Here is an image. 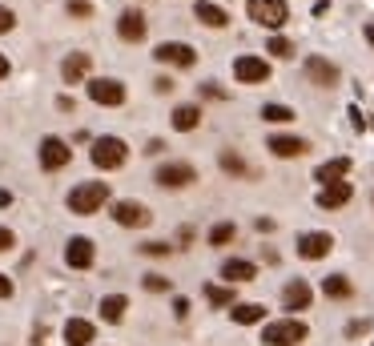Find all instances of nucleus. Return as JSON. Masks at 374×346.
Here are the masks:
<instances>
[{"instance_id":"f257e3e1","label":"nucleus","mask_w":374,"mask_h":346,"mask_svg":"<svg viewBox=\"0 0 374 346\" xmlns=\"http://www.w3.org/2000/svg\"><path fill=\"white\" fill-rule=\"evenodd\" d=\"M105 202H109V185L105 182H81L69 189V213H77V218H93Z\"/></svg>"},{"instance_id":"f03ea898","label":"nucleus","mask_w":374,"mask_h":346,"mask_svg":"<svg viewBox=\"0 0 374 346\" xmlns=\"http://www.w3.org/2000/svg\"><path fill=\"white\" fill-rule=\"evenodd\" d=\"M306 323L302 318H278V323H266V330H262V343L266 346H298L306 343Z\"/></svg>"},{"instance_id":"7ed1b4c3","label":"nucleus","mask_w":374,"mask_h":346,"mask_svg":"<svg viewBox=\"0 0 374 346\" xmlns=\"http://www.w3.org/2000/svg\"><path fill=\"white\" fill-rule=\"evenodd\" d=\"M97 169H121L129 162V145L121 137H93V149H89Z\"/></svg>"},{"instance_id":"20e7f679","label":"nucleus","mask_w":374,"mask_h":346,"mask_svg":"<svg viewBox=\"0 0 374 346\" xmlns=\"http://www.w3.org/2000/svg\"><path fill=\"white\" fill-rule=\"evenodd\" d=\"M246 12L262 28H282V24L290 21V4L286 0H246Z\"/></svg>"},{"instance_id":"39448f33","label":"nucleus","mask_w":374,"mask_h":346,"mask_svg":"<svg viewBox=\"0 0 374 346\" xmlns=\"http://www.w3.org/2000/svg\"><path fill=\"white\" fill-rule=\"evenodd\" d=\"M113 222H117V226H125V230H145V226L153 222V213H149V206H145V202L121 198V202H113Z\"/></svg>"},{"instance_id":"423d86ee","label":"nucleus","mask_w":374,"mask_h":346,"mask_svg":"<svg viewBox=\"0 0 374 346\" xmlns=\"http://www.w3.org/2000/svg\"><path fill=\"white\" fill-rule=\"evenodd\" d=\"M85 89H89V101H93V105H105V109H117V105H125V85H121V81H113V77H93Z\"/></svg>"},{"instance_id":"0eeeda50","label":"nucleus","mask_w":374,"mask_h":346,"mask_svg":"<svg viewBox=\"0 0 374 346\" xmlns=\"http://www.w3.org/2000/svg\"><path fill=\"white\" fill-rule=\"evenodd\" d=\"M153 57H157L161 65H173V69H193V65H197L193 45H181V41H165V45H157L153 48Z\"/></svg>"},{"instance_id":"6e6552de","label":"nucleus","mask_w":374,"mask_h":346,"mask_svg":"<svg viewBox=\"0 0 374 346\" xmlns=\"http://www.w3.org/2000/svg\"><path fill=\"white\" fill-rule=\"evenodd\" d=\"M197 182V169L189 162H169V165H157V185L165 189H186V185Z\"/></svg>"},{"instance_id":"1a4fd4ad","label":"nucleus","mask_w":374,"mask_h":346,"mask_svg":"<svg viewBox=\"0 0 374 346\" xmlns=\"http://www.w3.org/2000/svg\"><path fill=\"white\" fill-rule=\"evenodd\" d=\"M234 77L242 81V85H262V81H270V65H266L262 57H237Z\"/></svg>"},{"instance_id":"9d476101","label":"nucleus","mask_w":374,"mask_h":346,"mask_svg":"<svg viewBox=\"0 0 374 346\" xmlns=\"http://www.w3.org/2000/svg\"><path fill=\"white\" fill-rule=\"evenodd\" d=\"M69 141H61V137H45L41 141V165H45L48 173H57V169H65L69 165Z\"/></svg>"},{"instance_id":"9b49d317","label":"nucleus","mask_w":374,"mask_h":346,"mask_svg":"<svg viewBox=\"0 0 374 346\" xmlns=\"http://www.w3.org/2000/svg\"><path fill=\"white\" fill-rule=\"evenodd\" d=\"M89 73H93V52H69V57H65V65H61L65 85H81Z\"/></svg>"},{"instance_id":"f8f14e48","label":"nucleus","mask_w":374,"mask_h":346,"mask_svg":"<svg viewBox=\"0 0 374 346\" xmlns=\"http://www.w3.org/2000/svg\"><path fill=\"white\" fill-rule=\"evenodd\" d=\"M117 32L121 41H129V45H137V41H145V32H149V24H145V17H141L137 8H125L117 17Z\"/></svg>"},{"instance_id":"ddd939ff","label":"nucleus","mask_w":374,"mask_h":346,"mask_svg":"<svg viewBox=\"0 0 374 346\" xmlns=\"http://www.w3.org/2000/svg\"><path fill=\"white\" fill-rule=\"evenodd\" d=\"M330 250H334V238H330V233H302V238H298V254L306 258V262H318V258H326Z\"/></svg>"},{"instance_id":"4468645a","label":"nucleus","mask_w":374,"mask_h":346,"mask_svg":"<svg viewBox=\"0 0 374 346\" xmlns=\"http://www.w3.org/2000/svg\"><path fill=\"white\" fill-rule=\"evenodd\" d=\"M93 258H97V250H93L89 238H69V246H65V262H69L72 270H89Z\"/></svg>"},{"instance_id":"2eb2a0df","label":"nucleus","mask_w":374,"mask_h":346,"mask_svg":"<svg viewBox=\"0 0 374 346\" xmlns=\"http://www.w3.org/2000/svg\"><path fill=\"white\" fill-rule=\"evenodd\" d=\"M351 198H354L351 182H330V185H322V193H318V206L322 209H342Z\"/></svg>"},{"instance_id":"dca6fc26","label":"nucleus","mask_w":374,"mask_h":346,"mask_svg":"<svg viewBox=\"0 0 374 346\" xmlns=\"http://www.w3.org/2000/svg\"><path fill=\"white\" fill-rule=\"evenodd\" d=\"M306 77H310L314 85H322V89H334V85H338V65H330L322 57H310V61H306Z\"/></svg>"},{"instance_id":"f3484780","label":"nucleus","mask_w":374,"mask_h":346,"mask_svg":"<svg viewBox=\"0 0 374 346\" xmlns=\"http://www.w3.org/2000/svg\"><path fill=\"white\" fill-rule=\"evenodd\" d=\"M65 343L69 346H93L97 326L89 323V318H69V323H65Z\"/></svg>"},{"instance_id":"a211bd4d","label":"nucleus","mask_w":374,"mask_h":346,"mask_svg":"<svg viewBox=\"0 0 374 346\" xmlns=\"http://www.w3.org/2000/svg\"><path fill=\"white\" fill-rule=\"evenodd\" d=\"M310 298H314V290L306 286L302 278L286 282V290H282V306H286V310H306V306H310Z\"/></svg>"},{"instance_id":"6ab92c4d","label":"nucleus","mask_w":374,"mask_h":346,"mask_svg":"<svg viewBox=\"0 0 374 346\" xmlns=\"http://www.w3.org/2000/svg\"><path fill=\"white\" fill-rule=\"evenodd\" d=\"M222 278H226V282H254L257 266L246 262V258H230V262H222Z\"/></svg>"},{"instance_id":"aec40b11","label":"nucleus","mask_w":374,"mask_h":346,"mask_svg":"<svg viewBox=\"0 0 374 346\" xmlns=\"http://www.w3.org/2000/svg\"><path fill=\"white\" fill-rule=\"evenodd\" d=\"M306 149H310V145H306L302 137H286V133L270 137V153H274V157H302Z\"/></svg>"},{"instance_id":"412c9836","label":"nucleus","mask_w":374,"mask_h":346,"mask_svg":"<svg viewBox=\"0 0 374 346\" xmlns=\"http://www.w3.org/2000/svg\"><path fill=\"white\" fill-rule=\"evenodd\" d=\"M193 17H197L201 24H210V28H226V24H230L226 8H217V4H210V0H197V4H193Z\"/></svg>"},{"instance_id":"4be33fe9","label":"nucleus","mask_w":374,"mask_h":346,"mask_svg":"<svg viewBox=\"0 0 374 346\" xmlns=\"http://www.w3.org/2000/svg\"><path fill=\"white\" fill-rule=\"evenodd\" d=\"M169 121H173V129H177V133H189V129H197V125H201V109H197V105H177Z\"/></svg>"},{"instance_id":"5701e85b","label":"nucleus","mask_w":374,"mask_h":346,"mask_svg":"<svg viewBox=\"0 0 374 346\" xmlns=\"http://www.w3.org/2000/svg\"><path fill=\"white\" fill-rule=\"evenodd\" d=\"M125 310H129V298L125 294H109V298H101V318L105 323H125Z\"/></svg>"},{"instance_id":"b1692460","label":"nucleus","mask_w":374,"mask_h":346,"mask_svg":"<svg viewBox=\"0 0 374 346\" xmlns=\"http://www.w3.org/2000/svg\"><path fill=\"white\" fill-rule=\"evenodd\" d=\"M346 173H351V157H334V162L318 165V173H314V177H318L322 185H330V182H342Z\"/></svg>"},{"instance_id":"393cba45","label":"nucleus","mask_w":374,"mask_h":346,"mask_svg":"<svg viewBox=\"0 0 374 346\" xmlns=\"http://www.w3.org/2000/svg\"><path fill=\"white\" fill-rule=\"evenodd\" d=\"M230 314H234L237 326H254V323H262V318H266V306H257V302H237Z\"/></svg>"},{"instance_id":"a878e982","label":"nucleus","mask_w":374,"mask_h":346,"mask_svg":"<svg viewBox=\"0 0 374 346\" xmlns=\"http://www.w3.org/2000/svg\"><path fill=\"white\" fill-rule=\"evenodd\" d=\"M322 290H326V298H351L354 294L351 278H342V274H330L326 282H322Z\"/></svg>"},{"instance_id":"bb28decb","label":"nucleus","mask_w":374,"mask_h":346,"mask_svg":"<svg viewBox=\"0 0 374 346\" xmlns=\"http://www.w3.org/2000/svg\"><path fill=\"white\" fill-rule=\"evenodd\" d=\"M222 169H226V173H242V177H250V165L242 162L234 149H226V153H222Z\"/></svg>"},{"instance_id":"cd10ccee","label":"nucleus","mask_w":374,"mask_h":346,"mask_svg":"<svg viewBox=\"0 0 374 346\" xmlns=\"http://www.w3.org/2000/svg\"><path fill=\"white\" fill-rule=\"evenodd\" d=\"M234 222H217L210 230V246H226V242H234Z\"/></svg>"},{"instance_id":"c85d7f7f","label":"nucleus","mask_w":374,"mask_h":346,"mask_svg":"<svg viewBox=\"0 0 374 346\" xmlns=\"http://www.w3.org/2000/svg\"><path fill=\"white\" fill-rule=\"evenodd\" d=\"M262 121L286 125V121H294V109H286V105H266V109H262Z\"/></svg>"},{"instance_id":"c756f323","label":"nucleus","mask_w":374,"mask_h":346,"mask_svg":"<svg viewBox=\"0 0 374 346\" xmlns=\"http://www.w3.org/2000/svg\"><path fill=\"white\" fill-rule=\"evenodd\" d=\"M206 298H210L213 306H234V290H230V286H206Z\"/></svg>"},{"instance_id":"7c9ffc66","label":"nucleus","mask_w":374,"mask_h":346,"mask_svg":"<svg viewBox=\"0 0 374 346\" xmlns=\"http://www.w3.org/2000/svg\"><path fill=\"white\" fill-rule=\"evenodd\" d=\"M145 290H149V294H165V290H173V282L161 274H145Z\"/></svg>"},{"instance_id":"2f4dec72","label":"nucleus","mask_w":374,"mask_h":346,"mask_svg":"<svg viewBox=\"0 0 374 346\" xmlns=\"http://www.w3.org/2000/svg\"><path fill=\"white\" fill-rule=\"evenodd\" d=\"M270 52H274V57H282V61H290V57H294V45H290V41H286V37H274V41H270Z\"/></svg>"},{"instance_id":"473e14b6","label":"nucleus","mask_w":374,"mask_h":346,"mask_svg":"<svg viewBox=\"0 0 374 346\" xmlns=\"http://www.w3.org/2000/svg\"><path fill=\"white\" fill-rule=\"evenodd\" d=\"M173 246H165V242H145L141 246V254H149V258H161V254H169Z\"/></svg>"},{"instance_id":"72a5a7b5","label":"nucleus","mask_w":374,"mask_h":346,"mask_svg":"<svg viewBox=\"0 0 374 346\" xmlns=\"http://www.w3.org/2000/svg\"><path fill=\"white\" fill-rule=\"evenodd\" d=\"M69 12L72 17H93V4L89 0H69Z\"/></svg>"},{"instance_id":"f704fd0d","label":"nucleus","mask_w":374,"mask_h":346,"mask_svg":"<svg viewBox=\"0 0 374 346\" xmlns=\"http://www.w3.org/2000/svg\"><path fill=\"white\" fill-rule=\"evenodd\" d=\"M17 28V17H12V8H4L0 4V32H12Z\"/></svg>"},{"instance_id":"c9c22d12","label":"nucleus","mask_w":374,"mask_h":346,"mask_svg":"<svg viewBox=\"0 0 374 346\" xmlns=\"http://www.w3.org/2000/svg\"><path fill=\"white\" fill-rule=\"evenodd\" d=\"M366 330H371V318H358V323H351V326H346V334H351V338L366 334Z\"/></svg>"},{"instance_id":"e433bc0d","label":"nucleus","mask_w":374,"mask_h":346,"mask_svg":"<svg viewBox=\"0 0 374 346\" xmlns=\"http://www.w3.org/2000/svg\"><path fill=\"white\" fill-rule=\"evenodd\" d=\"M12 246H17L12 230H4V226H0V254H4V250H12Z\"/></svg>"},{"instance_id":"4c0bfd02","label":"nucleus","mask_w":374,"mask_h":346,"mask_svg":"<svg viewBox=\"0 0 374 346\" xmlns=\"http://www.w3.org/2000/svg\"><path fill=\"white\" fill-rule=\"evenodd\" d=\"M173 314L186 318V314H189V298H173Z\"/></svg>"},{"instance_id":"58836bf2","label":"nucleus","mask_w":374,"mask_h":346,"mask_svg":"<svg viewBox=\"0 0 374 346\" xmlns=\"http://www.w3.org/2000/svg\"><path fill=\"white\" fill-rule=\"evenodd\" d=\"M153 89H157V93H173V81H169V77H157V81H153Z\"/></svg>"},{"instance_id":"ea45409f","label":"nucleus","mask_w":374,"mask_h":346,"mask_svg":"<svg viewBox=\"0 0 374 346\" xmlns=\"http://www.w3.org/2000/svg\"><path fill=\"white\" fill-rule=\"evenodd\" d=\"M0 298H12V282L0 274Z\"/></svg>"},{"instance_id":"a19ab883","label":"nucleus","mask_w":374,"mask_h":346,"mask_svg":"<svg viewBox=\"0 0 374 346\" xmlns=\"http://www.w3.org/2000/svg\"><path fill=\"white\" fill-rule=\"evenodd\" d=\"M4 77H8V57L0 52V81H4Z\"/></svg>"},{"instance_id":"79ce46f5","label":"nucleus","mask_w":374,"mask_h":346,"mask_svg":"<svg viewBox=\"0 0 374 346\" xmlns=\"http://www.w3.org/2000/svg\"><path fill=\"white\" fill-rule=\"evenodd\" d=\"M8 202H12V193H8V189H0V206H8Z\"/></svg>"},{"instance_id":"37998d69","label":"nucleus","mask_w":374,"mask_h":346,"mask_svg":"<svg viewBox=\"0 0 374 346\" xmlns=\"http://www.w3.org/2000/svg\"><path fill=\"white\" fill-rule=\"evenodd\" d=\"M366 41H371V48H374V21L366 24Z\"/></svg>"}]
</instances>
